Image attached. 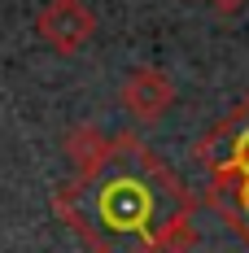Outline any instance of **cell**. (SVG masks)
Returning <instances> with one entry per match:
<instances>
[{"label":"cell","instance_id":"6da1fadb","mask_svg":"<svg viewBox=\"0 0 249 253\" xmlns=\"http://www.w3.org/2000/svg\"><path fill=\"white\" fill-rule=\"evenodd\" d=\"M61 214L100 253H175L193 245L184 188L131 135L114 140L109 162L61 197Z\"/></svg>","mask_w":249,"mask_h":253},{"label":"cell","instance_id":"7a4b0ae2","mask_svg":"<svg viewBox=\"0 0 249 253\" xmlns=\"http://www.w3.org/2000/svg\"><path fill=\"white\" fill-rule=\"evenodd\" d=\"M35 31L52 52L70 57V52L88 48L92 35H97V13L88 0H49L40 13H35Z\"/></svg>","mask_w":249,"mask_h":253},{"label":"cell","instance_id":"3957f363","mask_svg":"<svg viewBox=\"0 0 249 253\" xmlns=\"http://www.w3.org/2000/svg\"><path fill=\"white\" fill-rule=\"evenodd\" d=\"M201 162L214 175H249V105L201 140Z\"/></svg>","mask_w":249,"mask_h":253},{"label":"cell","instance_id":"277c9868","mask_svg":"<svg viewBox=\"0 0 249 253\" xmlns=\"http://www.w3.org/2000/svg\"><path fill=\"white\" fill-rule=\"evenodd\" d=\"M175 105V83L162 66H136L123 79V109L136 123H157Z\"/></svg>","mask_w":249,"mask_h":253},{"label":"cell","instance_id":"5b68a950","mask_svg":"<svg viewBox=\"0 0 249 253\" xmlns=\"http://www.w3.org/2000/svg\"><path fill=\"white\" fill-rule=\"evenodd\" d=\"M109 153H114V140L100 131V126L83 123L75 126L70 135H66V162H70V170H75L79 179H92L109 162Z\"/></svg>","mask_w":249,"mask_h":253},{"label":"cell","instance_id":"8992f818","mask_svg":"<svg viewBox=\"0 0 249 253\" xmlns=\"http://www.w3.org/2000/svg\"><path fill=\"white\" fill-rule=\"evenodd\" d=\"M210 4H214V9H219L223 18H232V13H241V9H245L249 0H210Z\"/></svg>","mask_w":249,"mask_h":253}]
</instances>
